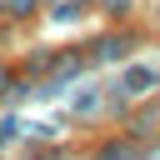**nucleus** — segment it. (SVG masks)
I'll return each mask as SVG.
<instances>
[{"label": "nucleus", "instance_id": "obj_1", "mask_svg": "<svg viewBox=\"0 0 160 160\" xmlns=\"http://www.w3.org/2000/svg\"><path fill=\"white\" fill-rule=\"evenodd\" d=\"M150 80H155V75H150V70H130V75H125V85H130V90H145V85H150Z\"/></svg>", "mask_w": 160, "mask_h": 160}]
</instances>
